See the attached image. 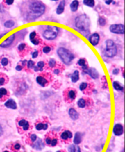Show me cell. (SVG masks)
I'll return each instance as SVG.
<instances>
[{
    "label": "cell",
    "mask_w": 125,
    "mask_h": 152,
    "mask_svg": "<svg viewBox=\"0 0 125 152\" xmlns=\"http://www.w3.org/2000/svg\"><path fill=\"white\" fill-rule=\"evenodd\" d=\"M45 5L39 0H29L23 4L22 16L28 22L35 20L45 13Z\"/></svg>",
    "instance_id": "cell-1"
},
{
    "label": "cell",
    "mask_w": 125,
    "mask_h": 152,
    "mask_svg": "<svg viewBox=\"0 0 125 152\" xmlns=\"http://www.w3.org/2000/svg\"><path fill=\"white\" fill-rule=\"evenodd\" d=\"M91 22L89 17L85 14H82L78 16L75 19V26L78 31L82 34L84 37H87L90 34V26Z\"/></svg>",
    "instance_id": "cell-2"
},
{
    "label": "cell",
    "mask_w": 125,
    "mask_h": 152,
    "mask_svg": "<svg viewBox=\"0 0 125 152\" xmlns=\"http://www.w3.org/2000/svg\"><path fill=\"white\" fill-rule=\"evenodd\" d=\"M57 54L62 61L66 65H69L74 59V54L64 47H59L57 50Z\"/></svg>",
    "instance_id": "cell-3"
},
{
    "label": "cell",
    "mask_w": 125,
    "mask_h": 152,
    "mask_svg": "<svg viewBox=\"0 0 125 152\" xmlns=\"http://www.w3.org/2000/svg\"><path fill=\"white\" fill-rule=\"evenodd\" d=\"M106 49L104 51V55L108 58H113L117 53V48L115 42L111 40L108 39L106 41Z\"/></svg>",
    "instance_id": "cell-4"
},
{
    "label": "cell",
    "mask_w": 125,
    "mask_h": 152,
    "mask_svg": "<svg viewBox=\"0 0 125 152\" xmlns=\"http://www.w3.org/2000/svg\"><path fill=\"white\" fill-rule=\"evenodd\" d=\"M59 34V28L54 26H47V29L43 33V37L48 40H52L58 37Z\"/></svg>",
    "instance_id": "cell-5"
},
{
    "label": "cell",
    "mask_w": 125,
    "mask_h": 152,
    "mask_svg": "<svg viewBox=\"0 0 125 152\" xmlns=\"http://www.w3.org/2000/svg\"><path fill=\"white\" fill-rule=\"evenodd\" d=\"M17 34H18V32L10 35L8 38L6 39L1 44H0V47L2 48H8L12 47V46L15 45L17 44L16 43L17 42V41H16V39H17Z\"/></svg>",
    "instance_id": "cell-6"
},
{
    "label": "cell",
    "mask_w": 125,
    "mask_h": 152,
    "mask_svg": "<svg viewBox=\"0 0 125 152\" xmlns=\"http://www.w3.org/2000/svg\"><path fill=\"white\" fill-rule=\"evenodd\" d=\"M109 30L112 33L116 34H124V26L123 24H113L110 26Z\"/></svg>",
    "instance_id": "cell-7"
},
{
    "label": "cell",
    "mask_w": 125,
    "mask_h": 152,
    "mask_svg": "<svg viewBox=\"0 0 125 152\" xmlns=\"http://www.w3.org/2000/svg\"><path fill=\"white\" fill-rule=\"evenodd\" d=\"M76 96V91L73 89H67L64 92V98L67 103L72 102Z\"/></svg>",
    "instance_id": "cell-8"
},
{
    "label": "cell",
    "mask_w": 125,
    "mask_h": 152,
    "mask_svg": "<svg viewBox=\"0 0 125 152\" xmlns=\"http://www.w3.org/2000/svg\"><path fill=\"white\" fill-rule=\"evenodd\" d=\"M100 36L98 33H93L89 37V41L93 46H96L99 44Z\"/></svg>",
    "instance_id": "cell-9"
},
{
    "label": "cell",
    "mask_w": 125,
    "mask_h": 152,
    "mask_svg": "<svg viewBox=\"0 0 125 152\" xmlns=\"http://www.w3.org/2000/svg\"><path fill=\"white\" fill-rule=\"evenodd\" d=\"M32 147L37 150H42V149H44L45 145L41 139L37 137L36 141L32 145Z\"/></svg>",
    "instance_id": "cell-10"
},
{
    "label": "cell",
    "mask_w": 125,
    "mask_h": 152,
    "mask_svg": "<svg viewBox=\"0 0 125 152\" xmlns=\"http://www.w3.org/2000/svg\"><path fill=\"white\" fill-rule=\"evenodd\" d=\"M85 74H88L93 79H98L99 78V74L98 71L95 68H88L85 71H84Z\"/></svg>",
    "instance_id": "cell-11"
},
{
    "label": "cell",
    "mask_w": 125,
    "mask_h": 152,
    "mask_svg": "<svg viewBox=\"0 0 125 152\" xmlns=\"http://www.w3.org/2000/svg\"><path fill=\"white\" fill-rule=\"evenodd\" d=\"M113 132L115 136H119L122 135L123 133V126H122V125L120 124H117L115 125L113 129Z\"/></svg>",
    "instance_id": "cell-12"
},
{
    "label": "cell",
    "mask_w": 125,
    "mask_h": 152,
    "mask_svg": "<svg viewBox=\"0 0 125 152\" xmlns=\"http://www.w3.org/2000/svg\"><path fill=\"white\" fill-rule=\"evenodd\" d=\"M36 82L42 87H45L48 84V81L43 76H38L36 78Z\"/></svg>",
    "instance_id": "cell-13"
},
{
    "label": "cell",
    "mask_w": 125,
    "mask_h": 152,
    "mask_svg": "<svg viewBox=\"0 0 125 152\" xmlns=\"http://www.w3.org/2000/svg\"><path fill=\"white\" fill-rule=\"evenodd\" d=\"M18 125L20 127L22 128V130L25 131H28L29 128V124L28 121L24 119H21L20 120L18 121Z\"/></svg>",
    "instance_id": "cell-14"
},
{
    "label": "cell",
    "mask_w": 125,
    "mask_h": 152,
    "mask_svg": "<svg viewBox=\"0 0 125 152\" xmlns=\"http://www.w3.org/2000/svg\"><path fill=\"white\" fill-rule=\"evenodd\" d=\"M37 33L35 31H33L31 33L29 34V39L31 43H32L34 45H38L40 44V40L39 39L36 37Z\"/></svg>",
    "instance_id": "cell-15"
},
{
    "label": "cell",
    "mask_w": 125,
    "mask_h": 152,
    "mask_svg": "<svg viewBox=\"0 0 125 152\" xmlns=\"http://www.w3.org/2000/svg\"><path fill=\"white\" fill-rule=\"evenodd\" d=\"M65 4H66V2L65 0H62V1H61L60 2V3L59 4L57 9H56V14H57L58 15H60L63 13L64 9H65Z\"/></svg>",
    "instance_id": "cell-16"
},
{
    "label": "cell",
    "mask_w": 125,
    "mask_h": 152,
    "mask_svg": "<svg viewBox=\"0 0 125 152\" xmlns=\"http://www.w3.org/2000/svg\"><path fill=\"white\" fill-rule=\"evenodd\" d=\"M72 136H73V135L71 131H68V130H66L61 134L60 138L62 140H63V141H68V140H70L72 138Z\"/></svg>",
    "instance_id": "cell-17"
},
{
    "label": "cell",
    "mask_w": 125,
    "mask_h": 152,
    "mask_svg": "<svg viewBox=\"0 0 125 152\" xmlns=\"http://www.w3.org/2000/svg\"><path fill=\"white\" fill-rule=\"evenodd\" d=\"M5 106L8 108L12 109H16L17 108V106L15 101L13 99H9L5 103Z\"/></svg>",
    "instance_id": "cell-18"
},
{
    "label": "cell",
    "mask_w": 125,
    "mask_h": 152,
    "mask_svg": "<svg viewBox=\"0 0 125 152\" xmlns=\"http://www.w3.org/2000/svg\"><path fill=\"white\" fill-rule=\"evenodd\" d=\"M68 114H69L70 118L73 120H76L78 119V118H79V114L73 108H70L69 109Z\"/></svg>",
    "instance_id": "cell-19"
},
{
    "label": "cell",
    "mask_w": 125,
    "mask_h": 152,
    "mask_svg": "<svg viewBox=\"0 0 125 152\" xmlns=\"http://www.w3.org/2000/svg\"><path fill=\"white\" fill-rule=\"evenodd\" d=\"M82 137H83V135L82 134H81V133L76 132V134H75L74 140H73L74 144L76 145L79 144L81 142V141H82Z\"/></svg>",
    "instance_id": "cell-20"
},
{
    "label": "cell",
    "mask_w": 125,
    "mask_h": 152,
    "mask_svg": "<svg viewBox=\"0 0 125 152\" xmlns=\"http://www.w3.org/2000/svg\"><path fill=\"white\" fill-rule=\"evenodd\" d=\"M79 1L78 0H73V1L71 3L70 5V9L72 12H76L78 9V7H79Z\"/></svg>",
    "instance_id": "cell-21"
},
{
    "label": "cell",
    "mask_w": 125,
    "mask_h": 152,
    "mask_svg": "<svg viewBox=\"0 0 125 152\" xmlns=\"http://www.w3.org/2000/svg\"><path fill=\"white\" fill-rule=\"evenodd\" d=\"M78 64L82 67V69L84 71L87 69H88V66H87L86 60L84 59H80L78 61Z\"/></svg>",
    "instance_id": "cell-22"
},
{
    "label": "cell",
    "mask_w": 125,
    "mask_h": 152,
    "mask_svg": "<svg viewBox=\"0 0 125 152\" xmlns=\"http://www.w3.org/2000/svg\"><path fill=\"white\" fill-rule=\"evenodd\" d=\"M48 127V125L47 123L43 124V123L40 122V123H39L38 124L36 125L35 128H36L37 130H38V131H40L42 130H47Z\"/></svg>",
    "instance_id": "cell-23"
},
{
    "label": "cell",
    "mask_w": 125,
    "mask_h": 152,
    "mask_svg": "<svg viewBox=\"0 0 125 152\" xmlns=\"http://www.w3.org/2000/svg\"><path fill=\"white\" fill-rule=\"evenodd\" d=\"M79 79V74L78 70H75L71 76V80L73 83H76Z\"/></svg>",
    "instance_id": "cell-24"
},
{
    "label": "cell",
    "mask_w": 125,
    "mask_h": 152,
    "mask_svg": "<svg viewBox=\"0 0 125 152\" xmlns=\"http://www.w3.org/2000/svg\"><path fill=\"white\" fill-rule=\"evenodd\" d=\"M83 3L84 5L90 8H93L95 6V0H83Z\"/></svg>",
    "instance_id": "cell-25"
},
{
    "label": "cell",
    "mask_w": 125,
    "mask_h": 152,
    "mask_svg": "<svg viewBox=\"0 0 125 152\" xmlns=\"http://www.w3.org/2000/svg\"><path fill=\"white\" fill-rule=\"evenodd\" d=\"M68 151L69 152H81L80 148L77 145H71L68 147Z\"/></svg>",
    "instance_id": "cell-26"
},
{
    "label": "cell",
    "mask_w": 125,
    "mask_h": 152,
    "mask_svg": "<svg viewBox=\"0 0 125 152\" xmlns=\"http://www.w3.org/2000/svg\"><path fill=\"white\" fill-rule=\"evenodd\" d=\"M8 95V90L5 88H0V99H3V100H5L4 97Z\"/></svg>",
    "instance_id": "cell-27"
},
{
    "label": "cell",
    "mask_w": 125,
    "mask_h": 152,
    "mask_svg": "<svg viewBox=\"0 0 125 152\" xmlns=\"http://www.w3.org/2000/svg\"><path fill=\"white\" fill-rule=\"evenodd\" d=\"M15 25V22L13 20H8L6 21L4 23V27L7 28H11L13 27Z\"/></svg>",
    "instance_id": "cell-28"
},
{
    "label": "cell",
    "mask_w": 125,
    "mask_h": 152,
    "mask_svg": "<svg viewBox=\"0 0 125 152\" xmlns=\"http://www.w3.org/2000/svg\"><path fill=\"white\" fill-rule=\"evenodd\" d=\"M113 87L116 90H118V91L123 90V87L121 86V84L117 81H114L113 83Z\"/></svg>",
    "instance_id": "cell-29"
},
{
    "label": "cell",
    "mask_w": 125,
    "mask_h": 152,
    "mask_svg": "<svg viewBox=\"0 0 125 152\" xmlns=\"http://www.w3.org/2000/svg\"><path fill=\"white\" fill-rule=\"evenodd\" d=\"M54 138H56V137H54L53 139H51V134H48V135H47V136L45 137V142H46V144L47 145H51V143L52 141Z\"/></svg>",
    "instance_id": "cell-30"
},
{
    "label": "cell",
    "mask_w": 125,
    "mask_h": 152,
    "mask_svg": "<svg viewBox=\"0 0 125 152\" xmlns=\"http://www.w3.org/2000/svg\"><path fill=\"white\" fill-rule=\"evenodd\" d=\"M98 23L101 26H104L106 25V19L104 17L101 16L98 19Z\"/></svg>",
    "instance_id": "cell-31"
},
{
    "label": "cell",
    "mask_w": 125,
    "mask_h": 152,
    "mask_svg": "<svg viewBox=\"0 0 125 152\" xmlns=\"http://www.w3.org/2000/svg\"><path fill=\"white\" fill-rule=\"evenodd\" d=\"M78 107H79L80 108H84L86 106V103H85V101L84 99H80L78 101Z\"/></svg>",
    "instance_id": "cell-32"
},
{
    "label": "cell",
    "mask_w": 125,
    "mask_h": 152,
    "mask_svg": "<svg viewBox=\"0 0 125 152\" xmlns=\"http://www.w3.org/2000/svg\"><path fill=\"white\" fill-rule=\"evenodd\" d=\"M48 65L49 67L51 68H53L56 66V61L54 59H51L49 60V61L48 62Z\"/></svg>",
    "instance_id": "cell-33"
},
{
    "label": "cell",
    "mask_w": 125,
    "mask_h": 152,
    "mask_svg": "<svg viewBox=\"0 0 125 152\" xmlns=\"http://www.w3.org/2000/svg\"><path fill=\"white\" fill-rule=\"evenodd\" d=\"M87 86H88V84H87V83H85V82H83V83H81V84H80L79 89H80V90H81V91H83V90H84L87 87Z\"/></svg>",
    "instance_id": "cell-34"
},
{
    "label": "cell",
    "mask_w": 125,
    "mask_h": 152,
    "mask_svg": "<svg viewBox=\"0 0 125 152\" xmlns=\"http://www.w3.org/2000/svg\"><path fill=\"white\" fill-rule=\"evenodd\" d=\"M44 66H45V63L43 61H39L38 63H37V67L39 68V70L40 71H42L43 70V68Z\"/></svg>",
    "instance_id": "cell-35"
},
{
    "label": "cell",
    "mask_w": 125,
    "mask_h": 152,
    "mask_svg": "<svg viewBox=\"0 0 125 152\" xmlns=\"http://www.w3.org/2000/svg\"><path fill=\"white\" fill-rule=\"evenodd\" d=\"M34 65H35V63H34V61H33L32 60H29L27 62V67H28V68H29V69L34 68Z\"/></svg>",
    "instance_id": "cell-36"
},
{
    "label": "cell",
    "mask_w": 125,
    "mask_h": 152,
    "mask_svg": "<svg viewBox=\"0 0 125 152\" xmlns=\"http://www.w3.org/2000/svg\"><path fill=\"white\" fill-rule=\"evenodd\" d=\"M6 83V79L4 76V75H0V86H3Z\"/></svg>",
    "instance_id": "cell-37"
},
{
    "label": "cell",
    "mask_w": 125,
    "mask_h": 152,
    "mask_svg": "<svg viewBox=\"0 0 125 152\" xmlns=\"http://www.w3.org/2000/svg\"><path fill=\"white\" fill-rule=\"evenodd\" d=\"M29 139L30 140L31 142H34L37 139V136L35 135V134H32V135H30Z\"/></svg>",
    "instance_id": "cell-38"
},
{
    "label": "cell",
    "mask_w": 125,
    "mask_h": 152,
    "mask_svg": "<svg viewBox=\"0 0 125 152\" xmlns=\"http://www.w3.org/2000/svg\"><path fill=\"white\" fill-rule=\"evenodd\" d=\"M51 51V48L49 46H46L43 48V52L45 54L49 53Z\"/></svg>",
    "instance_id": "cell-39"
},
{
    "label": "cell",
    "mask_w": 125,
    "mask_h": 152,
    "mask_svg": "<svg viewBox=\"0 0 125 152\" xmlns=\"http://www.w3.org/2000/svg\"><path fill=\"white\" fill-rule=\"evenodd\" d=\"M1 65L3 66H6L8 65V63H9V60H8V59L6 58H3L2 59H1Z\"/></svg>",
    "instance_id": "cell-40"
},
{
    "label": "cell",
    "mask_w": 125,
    "mask_h": 152,
    "mask_svg": "<svg viewBox=\"0 0 125 152\" xmlns=\"http://www.w3.org/2000/svg\"><path fill=\"white\" fill-rule=\"evenodd\" d=\"M25 47H26V44H25L24 43L20 44L18 46V50H19L20 51H22L23 50H24Z\"/></svg>",
    "instance_id": "cell-41"
},
{
    "label": "cell",
    "mask_w": 125,
    "mask_h": 152,
    "mask_svg": "<svg viewBox=\"0 0 125 152\" xmlns=\"http://www.w3.org/2000/svg\"><path fill=\"white\" fill-rule=\"evenodd\" d=\"M57 144H58V139L56 137L52 141L50 146H51V147H54V146H56V145H57Z\"/></svg>",
    "instance_id": "cell-42"
},
{
    "label": "cell",
    "mask_w": 125,
    "mask_h": 152,
    "mask_svg": "<svg viewBox=\"0 0 125 152\" xmlns=\"http://www.w3.org/2000/svg\"><path fill=\"white\" fill-rule=\"evenodd\" d=\"M20 148H21V145H20V144H15L14 146V149L15 150H17V151L19 150L20 149Z\"/></svg>",
    "instance_id": "cell-43"
},
{
    "label": "cell",
    "mask_w": 125,
    "mask_h": 152,
    "mask_svg": "<svg viewBox=\"0 0 125 152\" xmlns=\"http://www.w3.org/2000/svg\"><path fill=\"white\" fill-rule=\"evenodd\" d=\"M38 55H39V52L37 51H34V52L32 54V58H33V59H35V58H36L37 56H38Z\"/></svg>",
    "instance_id": "cell-44"
},
{
    "label": "cell",
    "mask_w": 125,
    "mask_h": 152,
    "mask_svg": "<svg viewBox=\"0 0 125 152\" xmlns=\"http://www.w3.org/2000/svg\"><path fill=\"white\" fill-rule=\"evenodd\" d=\"M14 0H6V4H8L9 6L12 5L14 3Z\"/></svg>",
    "instance_id": "cell-45"
},
{
    "label": "cell",
    "mask_w": 125,
    "mask_h": 152,
    "mask_svg": "<svg viewBox=\"0 0 125 152\" xmlns=\"http://www.w3.org/2000/svg\"><path fill=\"white\" fill-rule=\"evenodd\" d=\"M120 72V70L118 69H115L113 71H112V73H113L114 75H118V74H119Z\"/></svg>",
    "instance_id": "cell-46"
},
{
    "label": "cell",
    "mask_w": 125,
    "mask_h": 152,
    "mask_svg": "<svg viewBox=\"0 0 125 152\" xmlns=\"http://www.w3.org/2000/svg\"><path fill=\"white\" fill-rule=\"evenodd\" d=\"M15 69H16V70H17V71H21V70H22V69H23V67L21 66V65H18L16 66Z\"/></svg>",
    "instance_id": "cell-47"
},
{
    "label": "cell",
    "mask_w": 125,
    "mask_h": 152,
    "mask_svg": "<svg viewBox=\"0 0 125 152\" xmlns=\"http://www.w3.org/2000/svg\"><path fill=\"white\" fill-rule=\"evenodd\" d=\"M112 3H113V0H106L105 1V3L108 5Z\"/></svg>",
    "instance_id": "cell-48"
},
{
    "label": "cell",
    "mask_w": 125,
    "mask_h": 152,
    "mask_svg": "<svg viewBox=\"0 0 125 152\" xmlns=\"http://www.w3.org/2000/svg\"><path fill=\"white\" fill-rule=\"evenodd\" d=\"M54 74H56V75H58L60 73V70L58 69H56L54 70Z\"/></svg>",
    "instance_id": "cell-49"
},
{
    "label": "cell",
    "mask_w": 125,
    "mask_h": 152,
    "mask_svg": "<svg viewBox=\"0 0 125 152\" xmlns=\"http://www.w3.org/2000/svg\"><path fill=\"white\" fill-rule=\"evenodd\" d=\"M26 62H27V60H24L23 61H22V65H23V66H24Z\"/></svg>",
    "instance_id": "cell-50"
},
{
    "label": "cell",
    "mask_w": 125,
    "mask_h": 152,
    "mask_svg": "<svg viewBox=\"0 0 125 152\" xmlns=\"http://www.w3.org/2000/svg\"><path fill=\"white\" fill-rule=\"evenodd\" d=\"M2 133H3V131H2V128L1 126H0V136H1L2 135Z\"/></svg>",
    "instance_id": "cell-51"
},
{
    "label": "cell",
    "mask_w": 125,
    "mask_h": 152,
    "mask_svg": "<svg viewBox=\"0 0 125 152\" xmlns=\"http://www.w3.org/2000/svg\"><path fill=\"white\" fill-rule=\"evenodd\" d=\"M6 34V33H3L2 34H1V35H0V39H1L3 37V36L4 35Z\"/></svg>",
    "instance_id": "cell-52"
},
{
    "label": "cell",
    "mask_w": 125,
    "mask_h": 152,
    "mask_svg": "<svg viewBox=\"0 0 125 152\" xmlns=\"http://www.w3.org/2000/svg\"><path fill=\"white\" fill-rule=\"evenodd\" d=\"M51 1H57L58 0H51Z\"/></svg>",
    "instance_id": "cell-53"
},
{
    "label": "cell",
    "mask_w": 125,
    "mask_h": 152,
    "mask_svg": "<svg viewBox=\"0 0 125 152\" xmlns=\"http://www.w3.org/2000/svg\"><path fill=\"white\" fill-rule=\"evenodd\" d=\"M56 152H62V151H60V150H59L58 151H56Z\"/></svg>",
    "instance_id": "cell-54"
},
{
    "label": "cell",
    "mask_w": 125,
    "mask_h": 152,
    "mask_svg": "<svg viewBox=\"0 0 125 152\" xmlns=\"http://www.w3.org/2000/svg\"><path fill=\"white\" fill-rule=\"evenodd\" d=\"M4 152H9V151H4Z\"/></svg>",
    "instance_id": "cell-55"
}]
</instances>
